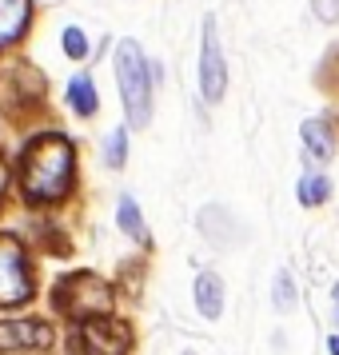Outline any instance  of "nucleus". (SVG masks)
I'll use <instances>...</instances> for the list:
<instances>
[{
	"label": "nucleus",
	"instance_id": "1",
	"mask_svg": "<svg viewBox=\"0 0 339 355\" xmlns=\"http://www.w3.org/2000/svg\"><path fill=\"white\" fill-rule=\"evenodd\" d=\"M72 164H76V152L64 136H36L33 144L24 148L20 156V188L33 204H52L72 188Z\"/></svg>",
	"mask_w": 339,
	"mask_h": 355
},
{
	"label": "nucleus",
	"instance_id": "2",
	"mask_svg": "<svg viewBox=\"0 0 339 355\" xmlns=\"http://www.w3.org/2000/svg\"><path fill=\"white\" fill-rule=\"evenodd\" d=\"M116 80H120L128 124L132 128H148V120H152V64L144 60L136 40L116 44Z\"/></svg>",
	"mask_w": 339,
	"mask_h": 355
},
{
	"label": "nucleus",
	"instance_id": "3",
	"mask_svg": "<svg viewBox=\"0 0 339 355\" xmlns=\"http://www.w3.org/2000/svg\"><path fill=\"white\" fill-rule=\"evenodd\" d=\"M33 295V272L28 259L12 236H0V307L24 304Z\"/></svg>",
	"mask_w": 339,
	"mask_h": 355
},
{
	"label": "nucleus",
	"instance_id": "4",
	"mask_svg": "<svg viewBox=\"0 0 339 355\" xmlns=\"http://www.w3.org/2000/svg\"><path fill=\"white\" fill-rule=\"evenodd\" d=\"M60 307L72 320H96L112 307V291L96 275H72L68 284H60Z\"/></svg>",
	"mask_w": 339,
	"mask_h": 355
},
{
	"label": "nucleus",
	"instance_id": "5",
	"mask_svg": "<svg viewBox=\"0 0 339 355\" xmlns=\"http://www.w3.org/2000/svg\"><path fill=\"white\" fill-rule=\"evenodd\" d=\"M200 92L208 104L224 100L227 92V68L224 52H220V36H216V17L204 20V52H200Z\"/></svg>",
	"mask_w": 339,
	"mask_h": 355
},
{
	"label": "nucleus",
	"instance_id": "6",
	"mask_svg": "<svg viewBox=\"0 0 339 355\" xmlns=\"http://www.w3.org/2000/svg\"><path fill=\"white\" fill-rule=\"evenodd\" d=\"M52 343L49 323L40 320H0V355L12 352H40Z\"/></svg>",
	"mask_w": 339,
	"mask_h": 355
},
{
	"label": "nucleus",
	"instance_id": "7",
	"mask_svg": "<svg viewBox=\"0 0 339 355\" xmlns=\"http://www.w3.org/2000/svg\"><path fill=\"white\" fill-rule=\"evenodd\" d=\"M128 347V331L112 327V323H88L84 327V352L88 355H124Z\"/></svg>",
	"mask_w": 339,
	"mask_h": 355
},
{
	"label": "nucleus",
	"instance_id": "8",
	"mask_svg": "<svg viewBox=\"0 0 339 355\" xmlns=\"http://www.w3.org/2000/svg\"><path fill=\"white\" fill-rule=\"evenodd\" d=\"M28 20H33V4L28 0H0V49L20 40Z\"/></svg>",
	"mask_w": 339,
	"mask_h": 355
},
{
	"label": "nucleus",
	"instance_id": "9",
	"mask_svg": "<svg viewBox=\"0 0 339 355\" xmlns=\"http://www.w3.org/2000/svg\"><path fill=\"white\" fill-rule=\"evenodd\" d=\"M195 307L204 320H220L224 315V279L216 272H200L195 279Z\"/></svg>",
	"mask_w": 339,
	"mask_h": 355
},
{
	"label": "nucleus",
	"instance_id": "10",
	"mask_svg": "<svg viewBox=\"0 0 339 355\" xmlns=\"http://www.w3.org/2000/svg\"><path fill=\"white\" fill-rule=\"evenodd\" d=\"M304 148H307V160H320V164L331 160V152H336L331 124L327 120H304Z\"/></svg>",
	"mask_w": 339,
	"mask_h": 355
},
{
	"label": "nucleus",
	"instance_id": "11",
	"mask_svg": "<svg viewBox=\"0 0 339 355\" xmlns=\"http://www.w3.org/2000/svg\"><path fill=\"white\" fill-rule=\"evenodd\" d=\"M68 104H72V112H76V116H92L100 108L96 84H92V76H88V72L72 76V84H68Z\"/></svg>",
	"mask_w": 339,
	"mask_h": 355
},
{
	"label": "nucleus",
	"instance_id": "12",
	"mask_svg": "<svg viewBox=\"0 0 339 355\" xmlns=\"http://www.w3.org/2000/svg\"><path fill=\"white\" fill-rule=\"evenodd\" d=\"M116 220H120V227L128 232L132 240L148 243V227H144V220H140V208H136V200H132V196H120V208H116Z\"/></svg>",
	"mask_w": 339,
	"mask_h": 355
},
{
	"label": "nucleus",
	"instance_id": "13",
	"mask_svg": "<svg viewBox=\"0 0 339 355\" xmlns=\"http://www.w3.org/2000/svg\"><path fill=\"white\" fill-rule=\"evenodd\" d=\"M327 196H331V180L323 176V172H307V176L299 180V204L315 208V204H323Z\"/></svg>",
	"mask_w": 339,
	"mask_h": 355
},
{
	"label": "nucleus",
	"instance_id": "14",
	"mask_svg": "<svg viewBox=\"0 0 339 355\" xmlns=\"http://www.w3.org/2000/svg\"><path fill=\"white\" fill-rule=\"evenodd\" d=\"M295 300H299V295H295V279H291V272H284V268H279V272H275L272 304L279 307V311H291V307H295Z\"/></svg>",
	"mask_w": 339,
	"mask_h": 355
},
{
	"label": "nucleus",
	"instance_id": "15",
	"mask_svg": "<svg viewBox=\"0 0 339 355\" xmlns=\"http://www.w3.org/2000/svg\"><path fill=\"white\" fill-rule=\"evenodd\" d=\"M64 52L72 60H84V56H88V36H84V28H76V24L64 28Z\"/></svg>",
	"mask_w": 339,
	"mask_h": 355
},
{
	"label": "nucleus",
	"instance_id": "16",
	"mask_svg": "<svg viewBox=\"0 0 339 355\" xmlns=\"http://www.w3.org/2000/svg\"><path fill=\"white\" fill-rule=\"evenodd\" d=\"M124 156H128V132H112L108 136V164L124 168Z\"/></svg>",
	"mask_w": 339,
	"mask_h": 355
},
{
	"label": "nucleus",
	"instance_id": "17",
	"mask_svg": "<svg viewBox=\"0 0 339 355\" xmlns=\"http://www.w3.org/2000/svg\"><path fill=\"white\" fill-rule=\"evenodd\" d=\"M311 8H315V17L323 24H336L339 20V0H311Z\"/></svg>",
	"mask_w": 339,
	"mask_h": 355
},
{
	"label": "nucleus",
	"instance_id": "18",
	"mask_svg": "<svg viewBox=\"0 0 339 355\" xmlns=\"http://www.w3.org/2000/svg\"><path fill=\"white\" fill-rule=\"evenodd\" d=\"M327 347H331V355H339V336H331V339H327Z\"/></svg>",
	"mask_w": 339,
	"mask_h": 355
},
{
	"label": "nucleus",
	"instance_id": "19",
	"mask_svg": "<svg viewBox=\"0 0 339 355\" xmlns=\"http://www.w3.org/2000/svg\"><path fill=\"white\" fill-rule=\"evenodd\" d=\"M331 295H336V320H339V284H336V291H331Z\"/></svg>",
	"mask_w": 339,
	"mask_h": 355
},
{
	"label": "nucleus",
	"instance_id": "20",
	"mask_svg": "<svg viewBox=\"0 0 339 355\" xmlns=\"http://www.w3.org/2000/svg\"><path fill=\"white\" fill-rule=\"evenodd\" d=\"M0 188H4V164H0Z\"/></svg>",
	"mask_w": 339,
	"mask_h": 355
}]
</instances>
